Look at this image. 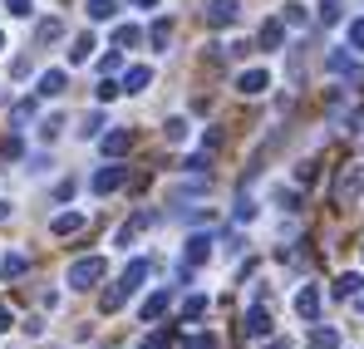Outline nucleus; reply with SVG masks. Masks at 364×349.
Returning a JSON list of instances; mask_svg holds the SVG:
<instances>
[{
	"mask_svg": "<svg viewBox=\"0 0 364 349\" xmlns=\"http://www.w3.org/2000/svg\"><path fill=\"white\" fill-rule=\"evenodd\" d=\"M310 349H340V330H315L310 335Z\"/></svg>",
	"mask_w": 364,
	"mask_h": 349,
	"instance_id": "nucleus-29",
	"label": "nucleus"
},
{
	"mask_svg": "<svg viewBox=\"0 0 364 349\" xmlns=\"http://www.w3.org/2000/svg\"><path fill=\"white\" fill-rule=\"evenodd\" d=\"M84 10H89V20H114L119 15V0H89Z\"/></svg>",
	"mask_w": 364,
	"mask_h": 349,
	"instance_id": "nucleus-25",
	"label": "nucleus"
},
{
	"mask_svg": "<svg viewBox=\"0 0 364 349\" xmlns=\"http://www.w3.org/2000/svg\"><path fill=\"white\" fill-rule=\"evenodd\" d=\"M360 187H364V163H350V168L340 173V182H335V207H355Z\"/></svg>",
	"mask_w": 364,
	"mask_h": 349,
	"instance_id": "nucleus-2",
	"label": "nucleus"
},
{
	"mask_svg": "<svg viewBox=\"0 0 364 349\" xmlns=\"http://www.w3.org/2000/svg\"><path fill=\"white\" fill-rule=\"evenodd\" d=\"M25 271H30V261H25V256H20V251H10V256H5V261H0V281H20V276H25Z\"/></svg>",
	"mask_w": 364,
	"mask_h": 349,
	"instance_id": "nucleus-19",
	"label": "nucleus"
},
{
	"mask_svg": "<svg viewBox=\"0 0 364 349\" xmlns=\"http://www.w3.org/2000/svg\"><path fill=\"white\" fill-rule=\"evenodd\" d=\"M84 222H89L84 212H60V217L50 222V232H55V236H74V232H79V227H84Z\"/></svg>",
	"mask_w": 364,
	"mask_h": 349,
	"instance_id": "nucleus-18",
	"label": "nucleus"
},
{
	"mask_svg": "<svg viewBox=\"0 0 364 349\" xmlns=\"http://www.w3.org/2000/svg\"><path fill=\"white\" fill-rule=\"evenodd\" d=\"M276 202H281L286 212H296V207H301V192H296V187H276Z\"/></svg>",
	"mask_w": 364,
	"mask_h": 349,
	"instance_id": "nucleus-34",
	"label": "nucleus"
},
{
	"mask_svg": "<svg viewBox=\"0 0 364 349\" xmlns=\"http://www.w3.org/2000/svg\"><path fill=\"white\" fill-rule=\"evenodd\" d=\"M360 251H364V246H360Z\"/></svg>",
	"mask_w": 364,
	"mask_h": 349,
	"instance_id": "nucleus-49",
	"label": "nucleus"
},
{
	"mask_svg": "<svg viewBox=\"0 0 364 349\" xmlns=\"http://www.w3.org/2000/svg\"><path fill=\"white\" fill-rule=\"evenodd\" d=\"M202 148H207V153H212V148H222V133H217V128H207V133H202Z\"/></svg>",
	"mask_w": 364,
	"mask_h": 349,
	"instance_id": "nucleus-42",
	"label": "nucleus"
},
{
	"mask_svg": "<svg viewBox=\"0 0 364 349\" xmlns=\"http://www.w3.org/2000/svg\"><path fill=\"white\" fill-rule=\"evenodd\" d=\"M153 222H158V217H153V212H138V217H133V222H123L119 232H114V246H123V251H128V246H133V241H138V232H143V227H153Z\"/></svg>",
	"mask_w": 364,
	"mask_h": 349,
	"instance_id": "nucleus-8",
	"label": "nucleus"
},
{
	"mask_svg": "<svg viewBox=\"0 0 364 349\" xmlns=\"http://www.w3.org/2000/svg\"><path fill=\"white\" fill-rule=\"evenodd\" d=\"M271 89V74L266 69H242L237 74V94H246V99H256V94H266Z\"/></svg>",
	"mask_w": 364,
	"mask_h": 349,
	"instance_id": "nucleus-7",
	"label": "nucleus"
},
{
	"mask_svg": "<svg viewBox=\"0 0 364 349\" xmlns=\"http://www.w3.org/2000/svg\"><path fill=\"white\" fill-rule=\"evenodd\" d=\"M79 138H104V114H99V109L79 118Z\"/></svg>",
	"mask_w": 364,
	"mask_h": 349,
	"instance_id": "nucleus-23",
	"label": "nucleus"
},
{
	"mask_svg": "<svg viewBox=\"0 0 364 349\" xmlns=\"http://www.w3.org/2000/svg\"><path fill=\"white\" fill-rule=\"evenodd\" d=\"M5 217H10V202H0V222H5Z\"/></svg>",
	"mask_w": 364,
	"mask_h": 349,
	"instance_id": "nucleus-47",
	"label": "nucleus"
},
{
	"mask_svg": "<svg viewBox=\"0 0 364 349\" xmlns=\"http://www.w3.org/2000/svg\"><path fill=\"white\" fill-rule=\"evenodd\" d=\"M325 69H330V74H345L350 84H360V89H364V69H355L350 50H330V55H325Z\"/></svg>",
	"mask_w": 364,
	"mask_h": 349,
	"instance_id": "nucleus-5",
	"label": "nucleus"
},
{
	"mask_svg": "<svg viewBox=\"0 0 364 349\" xmlns=\"http://www.w3.org/2000/svg\"><path fill=\"white\" fill-rule=\"evenodd\" d=\"M350 50H360V55H364V20L350 25Z\"/></svg>",
	"mask_w": 364,
	"mask_h": 349,
	"instance_id": "nucleus-40",
	"label": "nucleus"
},
{
	"mask_svg": "<svg viewBox=\"0 0 364 349\" xmlns=\"http://www.w3.org/2000/svg\"><path fill=\"white\" fill-rule=\"evenodd\" d=\"M153 84V69L148 64H128V74H123V94H143Z\"/></svg>",
	"mask_w": 364,
	"mask_h": 349,
	"instance_id": "nucleus-13",
	"label": "nucleus"
},
{
	"mask_svg": "<svg viewBox=\"0 0 364 349\" xmlns=\"http://www.w3.org/2000/svg\"><path fill=\"white\" fill-rule=\"evenodd\" d=\"M340 5H345V0H320V20L335 25V20H340Z\"/></svg>",
	"mask_w": 364,
	"mask_h": 349,
	"instance_id": "nucleus-35",
	"label": "nucleus"
},
{
	"mask_svg": "<svg viewBox=\"0 0 364 349\" xmlns=\"http://www.w3.org/2000/svg\"><path fill=\"white\" fill-rule=\"evenodd\" d=\"M296 315L301 320H320V291L315 286H301L296 291Z\"/></svg>",
	"mask_w": 364,
	"mask_h": 349,
	"instance_id": "nucleus-11",
	"label": "nucleus"
},
{
	"mask_svg": "<svg viewBox=\"0 0 364 349\" xmlns=\"http://www.w3.org/2000/svg\"><path fill=\"white\" fill-rule=\"evenodd\" d=\"M207 310H212V300H207L202 291H197V295H187V300H182V320H202Z\"/></svg>",
	"mask_w": 364,
	"mask_h": 349,
	"instance_id": "nucleus-21",
	"label": "nucleus"
},
{
	"mask_svg": "<svg viewBox=\"0 0 364 349\" xmlns=\"http://www.w3.org/2000/svg\"><path fill=\"white\" fill-rule=\"evenodd\" d=\"M123 177H128V168L104 163V168L94 173V182H89V187H94V197H109V192H119V187H123Z\"/></svg>",
	"mask_w": 364,
	"mask_h": 349,
	"instance_id": "nucleus-3",
	"label": "nucleus"
},
{
	"mask_svg": "<svg viewBox=\"0 0 364 349\" xmlns=\"http://www.w3.org/2000/svg\"><path fill=\"white\" fill-rule=\"evenodd\" d=\"M202 261H212V232L187 236V266H202Z\"/></svg>",
	"mask_w": 364,
	"mask_h": 349,
	"instance_id": "nucleus-10",
	"label": "nucleus"
},
{
	"mask_svg": "<svg viewBox=\"0 0 364 349\" xmlns=\"http://www.w3.org/2000/svg\"><path fill=\"white\" fill-rule=\"evenodd\" d=\"M0 153H5V158H20V153H25V143H20V138H15V133H10V138H5V148H0Z\"/></svg>",
	"mask_w": 364,
	"mask_h": 349,
	"instance_id": "nucleus-41",
	"label": "nucleus"
},
{
	"mask_svg": "<svg viewBox=\"0 0 364 349\" xmlns=\"http://www.w3.org/2000/svg\"><path fill=\"white\" fill-rule=\"evenodd\" d=\"M281 20H286V25H296V30H305V25H310V15H305V5H301V0H291Z\"/></svg>",
	"mask_w": 364,
	"mask_h": 349,
	"instance_id": "nucleus-27",
	"label": "nucleus"
},
{
	"mask_svg": "<svg viewBox=\"0 0 364 349\" xmlns=\"http://www.w3.org/2000/svg\"><path fill=\"white\" fill-rule=\"evenodd\" d=\"M104 271H109V261H104V256H79V261L69 266V276H64V281H69V291H94V286L104 281Z\"/></svg>",
	"mask_w": 364,
	"mask_h": 349,
	"instance_id": "nucleus-1",
	"label": "nucleus"
},
{
	"mask_svg": "<svg viewBox=\"0 0 364 349\" xmlns=\"http://www.w3.org/2000/svg\"><path fill=\"white\" fill-rule=\"evenodd\" d=\"M168 35H173V25H168V20H153V30H148V45H153V50H168Z\"/></svg>",
	"mask_w": 364,
	"mask_h": 349,
	"instance_id": "nucleus-26",
	"label": "nucleus"
},
{
	"mask_svg": "<svg viewBox=\"0 0 364 349\" xmlns=\"http://www.w3.org/2000/svg\"><path fill=\"white\" fill-rule=\"evenodd\" d=\"M286 45V20H266L261 25V50H281Z\"/></svg>",
	"mask_w": 364,
	"mask_h": 349,
	"instance_id": "nucleus-17",
	"label": "nucleus"
},
{
	"mask_svg": "<svg viewBox=\"0 0 364 349\" xmlns=\"http://www.w3.org/2000/svg\"><path fill=\"white\" fill-rule=\"evenodd\" d=\"M350 133H364V109H355V114H350Z\"/></svg>",
	"mask_w": 364,
	"mask_h": 349,
	"instance_id": "nucleus-45",
	"label": "nucleus"
},
{
	"mask_svg": "<svg viewBox=\"0 0 364 349\" xmlns=\"http://www.w3.org/2000/svg\"><path fill=\"white\" fill-rule=\"evenodd\" d=\"M119 281L128 286V291H138V286L148 281V261H143V256H138V261H128V266H123V276H119Z\"/></svg>",
	"mask_w": 364,
	"mask_h": 349,
	"instance_id": "nucleus-20",
	"label": "nucleus"
},
{
	"mask_svg": "<svg viewBox=\"0 0 364 349\" xmlns=\"http://www.w3.org/2000/svg\"><path fill=\"white\" fill-rule=\"evenodd\" d=\"M119 64H123V55H104V59H99V69H104V74H114Z\"/></svg>",
	"mask_w": 364,
	"mask_h": 349,
	"instance_id": "nucleus-43",
	"label": "nucleus"
},
{
	"mask_svg": "<svg viewBox=\"0 0 364 349\" xmlns=\"http://www.w3.org/2000/svg\"><path fill=\"white\" fill-rule=\"evenodd\" d=\"M178 349H217V340H212V335H187Z\"/></svg>",
	"mask_w": 364,
	"mask_h": 349,
	"instance_id": "nucleus-37",
	"label": "nucleus"
},
{
	"mask_svg": "<svg viewBox=\"0 0 364 349\" xmlns=\"http://www.w3.org/2000/svg\"><path fill=\"white\" fill-rule=\"evenodd\" d=\"M242 335H246V340H266V335H271V315H266V305H251V310H246Z\"/></svg>",
	"mask_w": 364,
	"mask_h": 349,
	"instance_id": "nucleus-6",
	"label": "nucleus"
},
{
	"mask_svg": "<svg viewBox=\"0 0 364 349\" xmlns=\"http://www.w3.org/2000/svg\"><path fill=\"white\" fill-rule=\"evenodd\" d=\"M360 276H355V271H350V276H340V281H335V300H355V295H360Z\"/></svg>",
	"mask_w": 364,
	"mask_h": 349,
	"instance_id": "nucleus-24",
	"label": "nucleus"
},
{
	"mask_svg": "<svg viewBox=\"0 0 364 349\" xmlns=\"http://www.w3.org/2000/svg\"><path fill=\"white\" fill-rule=\"evenodd\" d=\"M30 118H35V99H20V104L10 109V123H15V128H25Z\"/></svg>",
	"mask_w": 364,
	"mask_h": 349,
	"instance_id": "nucleus-28",
	"label": "nucleus"
},
{
	"mask_svg": "<svg viewBox=\"0 0 364 349\" xmlns=\"http://www.w3.org/2000/svg\"><path fill=\"white\" fill-rule=\"evenodd\" d=\"M5 10H10V15H15V20H25V15H30V10H35V0H5Z\"/></svg>",
	"mask_w": 364,
	"mask_h": 349,
	"instance_id": "nucleus-38",
	"label": "nucleus"
},
{
	"mask_svg": "<svg viewBox=\"0 0 364 349\" xmlns=\"http://www.w3.org/2000/svg\"><path fill=\"white\" fill-rule=\"evenodd\" d=\"M64 35V20H55V15H50V20H40V25H35V40H40V45H55V40H60Z\"/></svg>",
	"mask_w": 364,
	"mask_h": 349,
	"instance_id": "nucleus-22",
	"label": "nucleus"
},
{
	"mask_svg": "<svg viewBox=\"0 0 364 349\" xmlns=\"http://www.w3.org/2000/svg\"><path fill=\"white\" fill-rule=\"evenodd\" d=\"M251 55V40H232L227 50H222V59H246Z\"/></svg>",
	"mask_w": 364,
	"mask_h": 349,
	"instance_id": "nucleus-36",
	"label": "nucleus"
},
{
	"mask_svg": "<svg viewBox=\"0 0 364 349\" xmlns=\"http://www.w3.org/2000/svg\"><path fill=\"white\" fill-rule=\"evenodd\" d=\"M99 50V40H94V30H84V35H74V45H69V64H89V55Z\"/></svg>",
	"mask_w": 364,
	"mask_h": 349,
	"instance_id": "nucleus-14",
	"label": "nucleus"
},
{
	"mask_svg": "<svg viewBox=\"0 0 364 349\" xmlns=\"http://www.w3.org/2000/svg\"><path fill=\"white\" fill-rule=\"evenodd\" d=\"M10 325H15V315H10V305H0V335H5Z\"/></svg>",
	"mask_w": 364,
	"mask_h": 349,
	"instance_id": "nucleus-44",
	"label": "nucleus"
},
{
	"mask_svg": "<svg viewBox=\"0 0 364 349\" xmlns=\"http://www.w3.org/2000/svg\"><path fill=\"white\" fill-rule=\"evenodd\" d=\"M119 94H123V84H114V79L99 84V104H109V99H119Z\"/></svg>",
	"mask_w": 364,
	"mask_h": 349,
	"instance_id": "nucleus-39",
	"label": "nucleus"
},
{
	"mask_svg": "<svg viewBox=\"0 0 364 349\" xmlns=\"http://www.w3.org/2000/svg\"><path fill=\"white\" fill-rule=\"evenodd\" d=\"M64 84H69V79H64V69H45V74H40V84H35V94H40V99H60Z\"/></svg>",
	"mask_w": 364,
	"mask_h": 349,
	"instance_id": "nucleus-12",
	"label": "nucleus"
},
{
	"mask_svg": "<svg viewBox=\"0 0 364 349\" xmlns=\"http://www.w3.org/2000/svg\"><path fill=\"white\" fill-rule=\"evenodd\" d=\"M60 128H64V118H60V114H50L45 123H40V138H45V143H55V138H60Z\"/></svg>",
	"mask_w": 364,
	"mask_h": 349,
	"instance_id": "nucleus-33",
	"label": "nucleus"
},
{
	"mask_svg": "<svg viewBox=\"0 0 364 349\" xmlns=\"http://www.w3.org/2000/svg\"><path fill=\"white\" fill-rule=\"evenodd\" d=\"M256 212H261V207H256V202H251V197L242 192V197H237V212H232V217H237V222L246 227V222H256Z\"/></svg>",
	"mask_w": 364,
	"mask_h": 349,
	"instance_id": "nucleus-30",
	"label": "nucleus"
},
{
	"mask_svg": "<svg viewBox=\"0 0 364 349\" xmlns=\"http://www.w3.org/2000/svg\"><path fill=\"white\" fill-rule=\"evenodd\" d=\"M163 138H168V143H182V138H187V118H168V123H163Z\"/></svg>",
	"mask_w": 364,
	"mask_h": 349,
	"instance_id": "nucleus-32",
	"label": "nucleus"
},
{
	"mask_svg": "<svg viewBox=\"0 0 364 349\" xmlns=\"http://www.w3.org/2000/svg\"><path fill=\"white\" fill-rule=\"evenodd\" d=\"M168 305H173V295H168V291H153L148 300H143L138 320H143V325H153V320H163V315H168Z\"/></svg>",
	"mask_w": 364,
	"mask_h": 349,
	"instance_id": "nucleus-9",
	"label": "nucleus"
},
{
	"mask_svg": "<svg viewBox=\"0 0 364 349\" xmlns=\"http://www.w3.org/2000/svg\"><path fill=\"white\" fill-rule=\"evenodd\" d=\"M128 300H133V291H128V286H109V291L99 295V310H104V315H114V310H123V305H128Z\"/></svg>",
	"mask_w": 364,
	"mask_h": 349,
	"instance_id": "nucleus-15",
	"label": "nucleus"
},
{
	"mask_svg": "<svg viewBox=\"0 0 364 349\" xmlns=\"http://www.w3.org/2000/svg\"><path fill=\"white\" fill-rule=\"evenodd\" d=\"M0 50H5V35H0Z\"/></svg>",
	"mask_w": 364,
	"mask_h": 349,
	"instance_id": "nucleus-48",
	"label": "nucleus"
},
{
	"mask_svg": "<svg viewBox=\"0 0 364 349\" xmlns=\"http://www.w3.org/2000/svg\"><path fill=\"white\" fill-rule=\"evenodd\" d=\"M128 148H133V133H128V128H114V133H104V153H109V158H123Z\"/></svg>",
	"mask_w": 364,
	"mask_h": 349,
	"instance_id": "nucleus-16",
	"label": "nucleus"
},
{
	"mask_svg": "<svg viewBox=\"0 0 364 349\" xmlns=\"http://www.w3.org/2000/svg\"><path fill=\"white\" fill-rule=\"evenodd\" d=\"M114 40H119L123 50H133V45L143 40V30H138V25H119V30H114Z\"/></svg>",
	"mask_w": 364,
	"mask_h": 349,
	"instance_id": "nucleus-31",
	"label": "nucleus"
},
{
	"mask_svg": "<svg viewBox=\"0 0 364 349\" xmlns=\"http://www.w3.org/2000/svg\"><path fill=\"white\" fill-rule=\"evenodd\" d=\"M237 15H242V5H237V0H207V25H212V30L237 25Z\"/></svg>",
	"mask_w": 364,
	"mask_h": 349,
	"instance_id": "nucleus-4",
	"label": "nucleus"
},
{
	"mask_svg": "<svg viewBox=\"0 0 364 349\" xmlns=\"http://www.w3.org/2000/svg\"><path fill=\"white\" fill-rule=\"evenodd\" d=\"M128 5H143V10H153V5H158V0H128Z\"/></svg>",
	"mask_w": 364,
	"mask_h": 349,
	"instance_id": "nucleus-46",
	"label": "nucleus"
}]
</instances>
